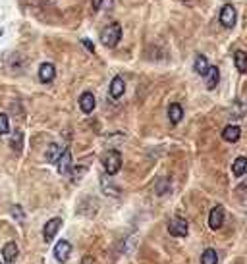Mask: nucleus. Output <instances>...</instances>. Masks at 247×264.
Returning <instances> with one entry per match:
<instances>
[{
  "label": "nucleus",
  "instance_id": "obj_23",
  "mask_svg": "<svg viewBox=\"0 0 247 264\" xmlns=\"http://www.w3.org/2000/svg\"><path fill=\"white\" fill-rule=\"evenodd\" d=\"M10 133V120L8 114H0V135H8Z\"/></svg>",
  "mask_w": 247,
  "mask_h": 264
},
{
  "label": "nucleus",
  "instance_id": "obj_10",
  "mask_svg": "<svg viewBox=\"0 0 247 264\" xmlns=\"http://www.w3.org/2000/svg\"><path fill=\"white\" fill-rule=\"evenodd\" d=\"M95 106H97V103H95V97H93V93L85 91V93L79 97V108H81V112L91 114V112L95 110Z\"/></svg>",
  "mask_w": 247,
  "mask_h": 264
},
{
  "label": "nucleus",
  "instance_id": "obj_26",
  "mask_svg": "<svg viewBox=\"0 0 247 264\" xmlns=\"http://www.w3.org/2000/svg\"><path fill=\"white\" fill-rule=\"evenodd\" d=\"M101 6H103V0H93V10H95V12L101 10Z\"/></svg>",
  "mask_w": 247,
  "mask_h": 264
},
{
  "label": "nucleus",
  "instance_id": "obj_22",
  "mask_svg": "<svg viewBox=\"0 0 247 264\" xmlns=\"http://www.w3.org/2000/svg\"><path fill=\"white\" fill-rule=\"evenodd\" d=\"M10 143H12V149L19 153L21 149H23V133L21 131H14L12 133V137H10Z\"/></svg>",
  "mask_w": 247,
  "mask_h": 264
},
{
  "label": "nucleus",
  "instance_id": "obj_25",
  "mask_svg": "<svg viewBox=\"0 0 247 264\" xmlns=\"http://www.w3.org/2000/svg\"><path fill=\"white\" fill-rule=\"evenodd\" d=\"M81 45H83V47H85V49H87L91 54L95 53V47H93V43H91L89 39H81Z\"/></svg>",
  "mask_w": 247,
  "mask_h": 264
},
{
  "label": "nucleus",
  "instance_id": "obj_14",
  "mask_svg": "<svg viewBox=\"0 0 247 264\" xmlns=\"http://www.w3.org/2000/svg\"><path fill=\"white\" fill-rule=\"evenodd\" d=\"M64 147H60V145H51L49 147V151H47V155H45V158H47V162H51V164H56L58 160H60V157L64 155Z\"/></svg>",
  "mask_w": 247,
  "mask_h": 264
},
{
  "label": "nucleus",
  "instance_id": "obj_9",
  "mask_svg": "<svg viewBox=\"0 0 247 264\" xmlns=\"http://www.w3.org/2000/svg\"><path fill=\"white\" fill-rule=\"evenodd\" d=\"M56 166H58V172H60V174H71L73 164H71V153L68 149L64 151V155H62L60 160L56 162Z\"/></svg>",
  "mask_w": 247,
  "mask_h": 264
},
{
  "label": "nucleus",
  "instance_id": "obj_13",
  "mask_svg": "<svg viewBox=\"0 0 247 264\" xmlns=\"http://www.w3.org/2000/svg\"><path fill=\"white\" fill-rule=\"evenodd\" d=\"M124 91H125V83H124V79L120 75H116V77L110 81V97H112V99H120L124 95Z\"/></svg>",
  "mask_w": 247,
  "mask_h": 264
},
{
  "label": "nucleus",
  "instance_id": "obj_24",
  "mask_svg": "<svg viewBox=\"0 0 247 264\" xmlns=\"http://www.w3.org/2000/svg\"><path fill=\"white\" fill-rule=\"evenodd\" d=\"M10 214H12V216H14L18 222H23V220H25V212L21 211V207H19V205H12Z\"/></svg>",
  "mask_w": 247,
  "mask_h": 264
},
{
  "label": "nucleus",
  "instance_id": "obj_1",
  "mask_svg": "<svg viewBox=\"0 0 247 264\" xmlns=\"http://www.w3.org/2000/svg\"><path fill=\"white\" fill-rule=\"evenodd\" d=\"M120 41H122V25L120 23H110L101 31V43L108 49L116 47Z\"/></svg>",
  "mask_w": 247,
  "mask_h": 264
},
{
  "label": "nucleus",
  "instance_id": "obj_12",
  "mask_svg": "<svg viewBox=\"0 0 247 264\" xmlns=\"http://www.w3.org/2000/svg\"><path fill=\"white\" fill-rule=\"evenodd\" d=\"M240 137H242V129L238 127V125H226L224 129H222V139L228 143H236L240 141Z\"/></svg>",
  "mask_w": 247,
  "mask_h": 264
},
{
  "label": "nucleus",
  "instance_id": "obj_21",
  "mask_svg": "<svg viewBox=\"0 0 247 264\" xmlns=\"http://www.w3.org/2000/svg\"><path fill=\"white\" fill-rule=\"evenodd\" d=\"M155 193L160 195V197L170 193V179H168V177H160L159 181H157V185H155Z\"/></svg>",
  "mask_w": 247,
  "mask_h": 264
},
{
  "label": "nucleus",
  "instance_id": "obj_6",
  "mask_svg": "<svg viewBox=\"0 0 247 264\" xmlns=\"http://www.w3.org/2000/svg\"><path fill=\"white\" fill-rule=\"evenodd\" d=\"M60 226H62V220H60V218H53V220H49V222L45 224V228H43V237H45L47 243H53L56 233L60 231Z\"/></svg>",
  "mask_w": 247,
  "mask_h": 264
},
{
  "label": "nucleus",
  "instance_id": "obj_5",
  "mask_svg": "<svg viewBox=\"0 0 247 264\" xmlns=\"http://www.w3.org/2000/svg\"><path fill=\"white\" fill-rule=\"evenodd\" d=\"M53 255H54V259H56L58 263H66V261L70 259V255H71L70 241H66V239H60V241L54 245Z\"/></svg>",
  "mask_w": 247,
  "mask_h": 264
},
{
  "label": "nucleus",
  "instance_id": "obj_11",
  "mask_svg": "<svg viewBox=\"0 0 247 264\" xmlns=\"http://www.w3.org/2000/svg\"><path fill=\"white\" fill-rule=\"evenodd\" d=\"M2 259H4V263L6 264L14 263V261L18 259V245H16L14 241H8L6 245L2 247Z\"/></svg>",
  "mask_w": 247,
  "mask_h": 264
},
{
  "label": "nucleus",
  "instance_id": "obj_17",
  "mask_svg": "<svg viewBox=\"0 0 247 264\" xmlns=\"http://www.w3.org/2000/svg\"><path fill=\"white\" fill-rule=\"evenodd\" d=\"M168 118H170L172 123L182 122V118H184V108H182V105H178V103L170 105V108H168Z\"/></svg>",
  "mask_w": 247,
  "mask_h": 264
},
{
  "label": "nucleus",
  "instance_id": "obj_3",
  "mask_svg": "<svg viewBox=\"0 0 247 264\" xmlns=\"http://www.w3.org/2000/svg\"><path fill=\"white\" fill-rule=\"evenodd\" d=\"M236 19H238L236 8H234L232 4H224V6L220 8V14H218V21H220V25H222V27H226V29H232V27L236 25Z\"/></svg>",
  "mask_w": 247,
  "mask_h": 264
},
{
  "label": "nucleus",
  "instance_id": "obj_8",
  "mask_svg": "<svg viewBox=\"0 0 247 264\" xmlns=\"http://www.w3.org/2000/svg\"><path fill=\"white\" fill-rule=\"evenodd\" d=\"M54 75H56L54 64H51V62L41 64V68H39V81H41V83H51L54 79Z\"/></svg>",
  "mask_w": 247,
  "mask_h": 264
},
{
  "label": "nucleus",
  "instance_id": "obj_18",
  "mask_svg": "<svg viewBox=\"0 0 247 264\" xmlns=\"http://www.w3.org/2000/svg\"><path fill=\"white\" fill-rule=\"evenodd\" d=\"M234 64L240 73H247V54L244 51H238L234 54Z\"/></svg>",
  "mask_w": 247,
  "mask_h": 264
},
{
  "label": "nucleus",
  "instance_id": "obj_19",
  "mask_svg": "<svg viewBox=\"0 0 247 264\" xmlns=\"http://www.w3.org/2000/svg\"><path fill=\"white\" fill-rule=\"evenodd\" d=\"M205 77H207V87L214 89L218 85V81H220V71H218L216 66H211V68H209V73H207Z\"/></svg>",
  "mask_w": 247,
  "mask_h": 264
},
{
  "label": "nucleus",
  "instance_id": "obj_4",
  "mask_svg": "<svg viewBox=\"0 0 247 264\" xmlns=\"http://www.w3.org/2000/svg\"><path fill=\"white\" fill-rule=\"evenodd\" d=\"M168 231H170V235H174V237H185L187 231H189V228H187V220L182 218V216L172 218L170 224H168Z\"/></svg>",
  "mask_w": 247,
  "mask_h": 264
},
{
  "label": "nucleus",
  "instance_id": "obj_20",
  "mask_svg": "<svg viewBox=\"0 0 247 264\" xmlns=\"http://www.w3.org/2000/svg\"><path fill=\"white\" fill-rule=\"evenodd\" d=\"M201 264H218V255L214 249H205L203 251V257H201Z\"/></svg>",
  "mask_w": 247,
  "mask_h": 264
},
{
  "label": "nucleus",
  "instance_id": "obj_16",
  "mask_svg": "<svg viewBox=\"0 0 247 264\" xmlns=\"http://www.w3.org/2000/svg\"><path fill=\"white\" fill-rule=\"evenodd\" d=\"M232 170H234V176L242 177L247 172V157H238L232 164Z\"/></svg>",
  "mask_w": 247,
  "mask_h": 264
},
{
  "label": "nucleus",
  "instance_id": "obj_7",
  "mask_svg": "<svg viewBox=\"0 0 247 264\" xmlns=\"http://www.w3.org/2000/svg\"><path fill=\"white\" fill-rule=\"evenodd\" d=\"M222 222H224V209L218 205V207H214V209L209 212V228L216 231V229H220Z\"/></svg>",
  "mask_w": 247,
  "mask_h": 264
},
{
  "label": "nucleus",
  "instance_id": "obj_2",
  "mask_svg": "<svg viewBox=\"0 0 247 264\" xmlns=\"http://www.w3.org/2000/svg\"><path fill=\"white\" fill-rule=\"evenodd\" d=\"M122 168V155L118 151H108L105 157V172L106 176H116Z\"/></svg>",
  "mask_w": 247,
  "mask_h": 264
},
{
  "label": "nucleus",
  "instance_id": "obj_15",
  "mask_svg": "<svg viewBox=\"0 0 247 264\" xmlns=\"http://www.w3.org/2000/svg\"><path fill=\"white\" fill-rule=\"evenodd\" d=\"M193 68H195V71H197L199 75H207L211 66H209V60H207L203 54H197V56H195Z\"/></svg>",
  "mask_w": 247,
  "mask_h": 264
},
{
  "label": "nucleus",
  "instance_id": "obj_27",
  "mask_svg": "<svg viewBox=\"0 0 247 264\" xmlns=\"http://www.w3.org/2000/svg\"><path fill=\"white\" fill-rule=\"evenodd\" d=\"M182 2H184V4H193L195 0H182Z\"/></svg>",
  "mask_w": 247,
  "mask_h": 264
}]
</instances>
